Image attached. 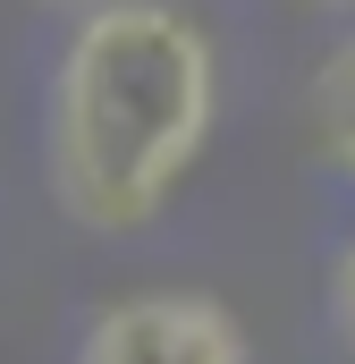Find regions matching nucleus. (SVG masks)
<instances>
[{
    "mask_svg": "<svg viewBox=\"0 0 355 364\" xmlns=\"http://www.w3.org/2000/svg\"><path fill=\"white\" fill-rule=\"evenodd\" d=\"M220 110V68L195 17L102 0L51 68V195L85 229H144L195 170Z\"/></svg>",
    "mask_w": 355,
    "mask_h": 364,
    "instance_id": "obj_1",
    "label": "nucleus"
},
{
    "mask_svg": "<svg viewBox=\"0 0 355 364\" xmlns=\"http://www.w3.org/2000/svg\"><path fill=\"white\" fill-rule=\"evenodd\" d=\"M313 127H322V153L355 170V43H339L313 77Z\"/></svg>",
    "mask_w": 355,
    "mask_h": 364,
    "instance_id": "obj_3",
    "label": "nucleus"
},
{
    "mask_svg": "<svg viewBox=\"0 0 355 364\" xmlns=\"http://www.w3.org/2000/svg\"><path fill=\"white\" fill-rule=\"evenodd\" d=\"M330 322H339V339L355 348V237L339 246V263H330Z\"/></svg>",
    "mask_w": 355,
    "mask_h": 364,
    "instance_id": "obj_4",
    "label": "nucleus"
},
{
    "mask_svg": "<svg viewBox=\"0 0 355 364\" xmlns=\"http://www.w3.org/2000/svg\"><path fill=\"white\" fill-rule=\"evenodd\" d=\"M77 364H246V331L220 296L195 288H144L102 305Z\"/></svg>",
    "mask_w": 355,
    "mask_h": 364,
    "instance_id": "obj_2",
    "label": "nucleus"
}]
</instances>
